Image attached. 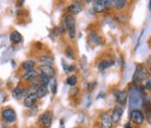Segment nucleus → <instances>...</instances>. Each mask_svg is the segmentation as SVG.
Masks as SVG:
<instances>
[{
  "label": "nucleus",
  "instance_id": "1",
  "mask_svg": "<svg viewBox=\"0 0 151 128\" xmlns=\"http://www.w3.org/2000/svg\"><path fill=\"white\" fill-rule=\"evenodd\" d=\"M129 98V108L132 109H138L139 107H142L143 100H144V94L140 89L137 87L130 88L128 92Z\"/></svg>",
  "mask_w": 151,
  "mask_h": 128
},
{
  "label": "nucleus",
  "instance_id": "2",
  "mask_svg": "<svg viewBox=\"0 0 151 128\" xmlns=\"http://www.w3.org/2000/svg\"><path fill=\"white\" fill-rule=\"evenodd\" d=\"M149 78V73H148L147 69L143 65H137L135 68V72L133 74L132 77V83L135 86L143 84L145 80Z\"/></svg>",
  "mask_w": 151,
  "mask_h": 128
},
{
  "label": "nucleus",
  "instance_id": "3",
  "mask_svg": "<svg viewBox=\"0 0 151 128\" xmlns=\"http://www.w3.org/2000/svg\"><path fill=\"white\" fill-rule=\"evenodd\" d=\"M64 24L65 29L69 33V36L70 39H75L77 35V30H76V18L72 14H67L64 17Z\"/></svg>",
  "mask_w": 151,
  "mask_h": 128
},
{
  "label": "nucleus",
  "instance_id": "4",
  "mask_svg": "<svg viewBox=\"0 0 151 128\" xmlns=\"http://www.w3.org/2000/svg\"><path fill=\"white\" fill-rule=\"evenodd\" d=\"M1 119L4 124H13L17 120L15 110L12 107H5L1 111Z\"/></svg>",
  "mask_w": 151,
  "mask_h": 128
},
{
  "label": "nucleus",
  "instance_id": "5",
  "mask_svg": "<svg viewBox=\"0 0 151 128\" xmlns=\"http://www.w3.org/2000/svg\"><path fill=\"white\" fill-rule=\"evenodd\" d=\"M129 119L136 125H142L145 121V115L139 109H132L129 114Z\"/></svg>",
  "mask_w": 151,
  "mask_h": 128
},
{
  "label": "nucleus",
  "instance_id": "6",
  "mask_svg": "<svg viewBox=\"0 0 151 128\" xmlns=\"http://www.w3.org/2000/svg\"><path fill=\"white\" fill-rule=\"evenodd\" d=\"M52 119H53V113L50 110L43 112L42 114L40 116V122L42 125L43 128H50L52 124Z\"/></svg>",
  "mask_w": 151,
  "mask_h": 128
},
{
  "label": "nucleus",
  "instance_id": "7",
  "mask_svg": "<svg viewBox=\"0 0 151 128\" xmlns=\"http://www.w3.org/2000/svg\"><path fill=\"white\" fill-rule=\"evenodd\" d=\"M114 125L111 119V114L108 112H103L99 118V127L100 128H112Z\"/></svg>",
  "mask_w": 151,
  "mask_h": 128
},
{
  "label": "nucleus",
  "instance_id": "8",
  "mask_svg": "<svg viewBox=\"0 0 151 128\" xmlns=\"http://www.w3.org/2000/svg\"><path fill=\"white\" fill-rule=\"evenodd\" d=\"M123 113H124V109L122 106L119 104L114 106L113 110H112V113H111V119L114 124L119 123V121H120L121 118L123 116Z\"/></svg>",
  "mask_w": 151,
  "mask_h": 128
},
{
  "label": "nucleus",
  "instance_id": "9",
  "mask_svg": "<svg viewBox=\"0 0 151 128\" xmlns=\"http://www.w3.org/2000/svg\"><path fill=\"white\" fill-rule=\"evenodd\" d=\"M30 93H35V92H31L30 88H28V89H23V88H21V87H16L12 91V97L16 100H21L22 98L24 99V98L28 94H30Z\"/></svg>",
  "mask_w": 151,
  "mask_h": 128
},
{
  "label": "nucleus",
  "instance_id": "10",
  "mask_svg": "<svg viewBox=\"0 0 151 128\" xmlns=\"http://www.w3.org/2000/svg\"><path fill=\"white\" fill-rule=\"evenodd\" d=\"M38 73L40 74H43V75L47 76L50 79H53L57 75V72H55V69L52 67V66H47V65H40L37 69Z\"/></svg>",
  "mask_w": 151,
  "mask_h": 128
},
{
  "label": "nucleus",
  "instance_id": "11",
  "mask_svg": "<svg viewBox=\"0 0 151 128\" xmlns=\"http://www.w3.org/2000/svg\"><path fill=\"white\" fill-rule=\"evenodd\" d=\"M114 96H115V99L118 102L119 105L125 106L126 102H127L128 98V92L126 90H116L114 92Z\"/></svg>",
  "mask_w": 151,
  "mask_h": 128
},
{
  "label": "nucleus",
  "instance_id": "12",
  "mask_svg": "<svg viewBox=\"0 0 151 128\" xmlns=\"http://www.w3.org/2000/svg\"><path fill=\"white\" fill-rule=\"evenodd\" d=\"M38 99H40V98L37 97V95H36L35 93H30V94H28L23 99V106L28 108V109H31V108L35 106Z\"/></svg>",
  "mask_w": 151,
  "mask_h": 128
},
{
  "label": "nucleus",
  "instance_id": "13",
  "mask_svg": "<svg viewBox=\"0 0 151 128\" xmlns=\"http://www.w3.org/2000/svg\"><path fill=\"white\" fill-rule=\"evenodd\" d=\"M88 41H89L90 45H92L94 46H100L103 43L102 38L99 35L98 33H96V31H91V33H89V35H88Z\"/></svg>",
  "mask_w": 151,
  "mask_h": 128
},
{
  "label": "nucleus",
  "instance_id": "14",
  "mask_svg": "<svg viewBox=\"0 0 151 128\" xmlns=\"http://www.w3.org/2000/svg\"><path fill=\"white\" fill-rule=\"evenodd\" d=\"M37 61L40 65L52 66L55 64V58H53V56L50 55V54H45V55H41L38 56Z\"/></svg>",
  "mask_w": 151,
  "mask_h": 128
},
{
  "label": "nucleus",
  "instance_id": "15",
  "mask_svg": "<svg viewBox=\"0 0 151 128\" xmlns=\"http://www.w3.org/2000/svg\"><path fill=\"white\" fill-rule=\"evenodd\" d=\"M68 9H69L70 11V14H72V15H77V14L81 13L83 11V9H84V5L81 3V2H73V3H70L69 7H68Z\"/></svg>",
  "mask_w": 151,
  "mask_h": 128
},
{
  "label": "nucleus",
  "instance_id": "16",
  "mask_svg": "<svg viewBox=\"0 0 151 128\" xmlns=\"http://www.w3.org/2000/svg\"><path fill=\"white\" fill-rule=\"evenodd\" d=\"M38 76H40V73H38V71H29V72H25L24 73V75H22V80L25 81V82H32V81H35V79L38 78Z\"/></svg>",
  "mask_w": 151,
  "mask_h": 128
},
{
  "label": "nucleus",
  "instance_id": "17",
  "mask_svg": "<svg viewBox=\"0 0 151 128\" xmlns=\"http://www.w3.org/2000/svg\"><path fill=\"white\" fill-rule=\"evenodd\" d=\"M9 38H10L11 43H14V45H17V43H20L21 41H22V35H21V33L17 30L11 31Z\"/></svg>",
  "mask_w": 151,
  "mask_h": 128
},
{
  "label": "nucleus",
  "instance_id": "18",
  "mask_svg": "<svg viewBox=\"0 0 151 128\" xmlns=\"http://www.w3.org/2000/svg\"><path fill=\"white\" fill-rule=\"evenodd\" d=\"M93 10L95 13H103V12L106 10L104 1H101V0L94 1L93 2Z\"/></svg>",
  "mask_w": 151,
  "mask_h": 128
},
{
  "label": "nucleus",
  "instance_id": "19",
  "mask_svg": "<svg viewBox=\"0 0 151 128\" xmlns=\"http://www.w3.org/2000/svg\"><path fill=\"white\" fill-rule=\"evenodd\" d=\"M36 63L33 60H26L21 64V68L25 72H29V71H33L35 68Z\"/></svg>",
  "mask_w": 151,
  "mask_h": 128
},
{
  "label": "nucleus",
  "instance_id": "20",
  "mask_svg": "<svg viewBox=\"0 0 151 128\" xmlns=\"http://www.w3.org/2000/svg\"><path fill=\"white\" fill-rule=\"evenodd\" d=\"M113 65H114V61L112 60H102L98 64V70L100 71V72H103L104 70L112 67Z\"/></svg>",
  "mask_w": 151,
  "mask_h": 128
},
{
  "label": "nucleus",
  "instance_id": "21",
  "mask_svg": "<svg viewBox=\"0 0 151 128\" xmlns=\"http://www.w3.org/2000/svg\"><path fill=\"white\" fill-rule=\"evenodd\" d=\"M35 94L37 95V97L40 98H43L45 97L48 94V87L45 85H40L37 89L35 90Z\"/></svg>",
  "mask_w": 151,
  "mask_h": 128
},
{
  "label": "nucleus",
  "instance_id": "22",
  "mask_svg": "<svg viewBox=\"0 0 151 128\" xmlns=\"http://www.w3.org/2000/svg\"><path fill=\"white\" fill-rule=\"evenodd\" d=\"M113 2H114V8L119 11L125 9L128 5V1H125V0H114Z\"/></svg>",
  "mask_w": 151,
  "mask_h": 128
},
{
  "label": "nucleus",
  "instance_id": "23",
  "mask_svg": "<svg viewBox=\"0 0 151 128\" xmlns=\"http://www.w3.org/2000/svg\"><path fill=\"white\" fill-rule=\"evenodd\" d=\"M78 83V77L76 75H72L70 76V77H68L67 79V84L70 87H75L76 85H77Z\"/></svg>",
  "mask_w": 151,
  "mask_h": 128
},
{
  "label": "nucleus",
  "instance_id": "24",
  "mask_svg": "<svg viewBox=\"0 0 151 128\" xmlns=\"http://www.w3.org/2000/svg\"><path fill=\"white\" fill-rule=\"evenodd\" d=\"M38 78H40V83L42 84V85H45V86H48V85H50V81H52V79H50V77H47V76L43 75V74H40Z\"/></svg>",
  "mask_w": 151,
  "mask_h": 128
},
{
  "label": "nucleus",
  "instance_id": "25",
  "mask_svg": "<svg viewBox=\"0 0 151 128\" xmlns=\"http://www.w3.org/2000/svg\"><path fill=\"white\" fill-rule=\"evenodd\" d=\"M65 56H68L69 59H70V60H73L74 61L75 60V54H74V51L72 50V48H70V46H68L67 48H65Z\"/></svg>",
  "mask_w": 151,
  "mask_h": 128
},
{
  "label": "nucleus",
  "instance_id": "26",
  "mask_svg": "<svg viewBox=\"0 0 151 128\" xmlns=\"http://www.w3.org/2000/svg\"><path fill=\"white\" fill-rule=\"evenodd\" d=\"M142 89L143 90H151V77H149L147 80H145L144 82H143Z\"/></svg>",
  "mask_w": 151,
  "mask_h": 128
},
{
  "label": "nucleus",
  "instance_id": "27",
  "mask_svg": "<svg viewBox=\"0 0 151 128\" xmlns=\"http://www.w3.org/2000/svg\"><path fill=\"white\" fill-rule=\"evenodd\" d=\"M50 90H52V93L53 95L57 94V91H58V82L57 80H55V78L52 80V85H50Z\"/></svg>",
  "mask_w": 151,
  "mask_h": 128
},
{
  "label": "nucleus",
  "instance_id": "28",
  "mask_svg": "<svg viewBox=\"0 0 151 128\" xmlns=\"http://www.w3.org/2000/svg\"><path fill=\"white\" fill-rule=\"evenodd\" d=\"M104 4H105V8H106V10H109V9L114 8V2L111 1V0H105Z\"/></svg>",
  "mask_w": 151,
  "mask_h": 128
},
{
  "label": "nucleus",
  "instance_id": "29",
  "mask_svg": "<svg viewBox=\"0 0 151 128\" xmlns=\"http://www.w3.org/2000/svg\"><path fill=\"white\" fill-rule=\"evenodd\" d=\"M79 93H80V89L78 87H70V96H77V95H79Z\"/></svg>",
  "mask_w": 151,
  "mask_h": 128
},
{
  "label": "nucleus",
  "instance_id": "30",
  "mask_svg": "<svg viewBox=\"0 0 151 128\" xmlns=\"http://www.w3.org/2000/svg\"><path fill=\"white\" fill-rule=\"evenodd\" d=\"M95 86H96V83H95V82H93V83H89V84H87L86 89H87V90H93L94 88H95Z\"/></svg>",
  "mask_w": 151,
  "mask_h": 128
},
{
  "label": "nucleus",
  "instance_id": "31",
  "mask_svg": "<svg viewBox=\"0 0 151 128\" xmlns=\"http://www.w3.org/2000/svg\"><path fill=\"white\" fill-rule=\"evenodd\" d=\"M77 70V67L75 65H70L68 67V70H67V73H70V72H75Z\"/></svg>",
  "mask_w": 151,
  "mask_h": 128
},
{
  "label": "nucleus",
  "instance_id": "32",
  "mask_svg": "<svg viewBox=\"0 0 151 128\" xmlns=\"http://www.w3.org/2000/svg\"><path fill=\"white\" fill-rule=\"evenodd\" d=\"M15 4H16V6H17V7H22L23 4H24V0H19V1H16Z\"/></svg>",
  "mask_w": 151,
  "mask_h": 128
},
{
  "label": "nucleus",
  "instance_id": "33",
  "mask_svg": "<svg viewBox=\"0 0 151 128\" xmlns=\"http://www.w3.org/2000/svg\"><path fill=\"white\" fill-rule=\"evenodd\" d=\"M124 128H132V126H131V123L130 122H127L125 125H124Z\"/></svg>",
  "mask_w": 151,
  "mask_h": 128
},
{
  "label": "nucleus",
  "instance_id": "34",
  "mask_svg": "<svg viewBox=\"0 0 151 128\" xmlns=\"http://www.w3.org/2000/svg\"><path fill=\"white\" fill-rule=\"evenodd\" d=\"M11 63H12V67H15V66H16L15 61H11Z\"/></svg>",
  "mask_w": 151,
  "mask_h": 128
},
{
  "label": "nucleus",
  "instance_id": "35",
  "mask_svg": "<svg viewBox=\"0 0 151 128\" xmlns=\"http://www.w3.org/2000/svg\"><path fill=\"white\" fill-rule=\"evenodd\" d=\"M149 10L151 11V0L149 1Z\"/></svg>",
  "mask_w": 151,
  "mask_h": 128
},
{
  "label": "nucleus",
  "instance_id": "36",
  "mask_svg": "<svg viewBox=\"0 0 151 128\" xmlns=\"http://www.w3.org/2000/svg\"><path fill=\"white\" fill-rule=\"evenodd\" d=\"M2 128H9V127H8V126H6V125L4 124V125H2Z\"/></svg>",
  "mask_w": 151,
  "mask_h": 128
}]
</instances>
